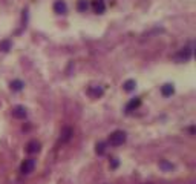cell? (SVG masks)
<instances>
[{
	"label": "cell",
	"instance_id": "cell-1",
	"mask_svg": "<svg viewBox=\"0 0 196 184\" xmlns=\"http://www.w3.org/2000/svg\"><path fill=\"white\" fill-rule=\"evenodd\" d=\"M126 138H127V135L124 130H115L109 135V143H110V146H121L126 141Z\"/></svg>",
	"mask_w": 196,
	"mask_h": 184
},
{
	"label": "cell",
	"instance_id": "cell-2",
	"mask_svg": "<svg viewBox=\"0 0 196 184\" xmlns=\"http://www.w3.org/2000/svg\"><path fill=\"white\" fill-rule=\"evenodd\" d=\"M34 166H36V161L32 160V158H28V160H25L22 166H20V170H22V173H31L32 170H34Z\"/></svg>",
	"mask_w": 196,
	"mask_h": 184
},
{
	"label": "cell",
	"instance_id": "cell-3",
	"mask_svg": "<svg viewBox=\"0 0 196 184\" xmlns=\"http://www.w3.org/2000/svg\"><path fill=\"white\" fill-rule=\"evenodd\" d=\"M54 11H55L57 14H66V11H68L66 2H65V0H57V2L54 3Z\"/></svg>",
	"mask_w": 196,
	"mask_h": 184
},
{
	"label": "cell",
	"instance_id": "cell-4",
	"mask_svg": "<svg viewBox=\"0 0 196 184\" xmlns=\"http://www.w3.org/2000/svg\"><path fill=\"white\" fill-rule=\"evenodd\" d=\"M190 57H192V49L184 48L182 51H179L178 54H176V60H179V61H187V60H190Z\"/></svg>",
	"mask_w": 196,
	"mask_h": 184
},
{
	"label": "cell",
	"instance_id": "cell-5",
	"mask_svg": "<svg viewBox=\"0 0 196 184\" xmlns=\"http://www.w3.org/2000/svg\"><path fill=\"white\" fill-rule=\"evenodd\" d=\"M40 150V143L37 141V140H32V141H29L28 144H26V152L28 153H31V155H34Z\"/></svg>",
	"mask_w": 196,
	"mask_h": 184
},
{
	"label": "cell",
	"instance_id": "cell-6",
	"mask_svg": "<svg viewBox=\"0 0 196 184\" xmlns=\"http://www.w3.org/2000/svg\"><path fill=\"white\" fill-rule=\"evenodd\" d=\"M26 115H28V112H26V109H25L23 106H16V108L12 109V117H14V118L22 120V118H25Z\"/></svg>",
	"mask_w": 196,
	"mask_h": 184
},
{
	"label": "cell",
	"instance_id": "cell-7",
	"mask_svg": "<svg viewBox=\"0 0 196 184\" xmlns=\"http://www.w3.org/2000/svg\"><path fill=\"white\" fill-rule=\"evenodd\" d=\"M72 135H74L72 128H69V126L63 128V130H61V143H68V141L72 138Z\"/></svg>",
	"mask_w": 196,
	"mask_h": 184
},
{
	"label": "cell",
	"instance_id": "cell-8",
	"mask_svg": "<svg viewBox=\"0 0 196 184\" xmlns=\"http://www.w3.org/2000/svg\"><path fill=\"white\" fill-rule=\"evenodd\" d=\"M92 6H93V11H95L97 14H103V12L106 11V5H104L103 0H93Z\"/></svg>",
	"mask_w": 196,
	"mask_h": 184
},
{
	"label": "cell",
	"instance_id": "cell-9",
	"mask_svg": "<svg viewBox=\"0 0 196 184\" xmlns=\"http://www.w3.org/2000/svg\"><path fill=\"white\" fill-rule=\"evenodd\" d=\"M88 94L92 98H98V97L103 95V88H100V86H90L89 89H88Z\"/></svg>",
	"mask_w": 196,
	"mask_h": 184
},
{
	"label": "cell",
	"instance_id": "cell-10",
	"mask_svg": "<svg viewBox=\"0 0 196 184\" xmlns=\"http://www.w3.org/2000/svg\"><path fill=\"white\" fill-rule=\"evenodd\" d=\"M140 104H141V100H140V98H132V100H130V101L127 103V106H126V110H127V112H132L133 109H136V108H138Z\"/></svg>",
	"mask_w": 196,
	"mask_h": 184
},
{
	"label": "cell",
	"instance_id": "cell-11",
	"mask_svg": "<svg viewBox=\"0 0 196 184\" xmlns=\"http://www.w3.org/2000/svg\"><path fill=\"white\" fill-rule=\"evenodd\" d=\"M173 92H175V88H173V85H170V83H167V85H164V86L161 88V94H162L164 97H170Z\"/></svg>",
	"mask_w": 196,
	"mask_h": 184
},
{
	"label": "cell",
	"instance_id": "cell-12",
	"mask_svg": "<svg viewBox=\"0 0 196 184\" xmlns=\"http://www.w3.org/2000/svg\"><path fill=\"white\" fill-rule=\"evenodd\" d=\"M135 86H136V83H135V80H127L124 85H123V89L126 92H132L135 89Z\"/></svg>",
	"mask_w": 196,
	"mask_h": 184
},
{
	"label": "cell",
	"instance_id": "cell-13",
	"mask_svg": "<svg viewBox=\"0 0 196 184\" xmlns=\"http://www.w3.org/2000/svg\"><path fill=\"white\" fill-rule=\"evenodd\" d=\"M23 81L22 80H14V81H11V89L12 91H16V92H18V91H22L23 89Z\"/></svg>",
	"mask_w": 196,
	"mask_h": 184
},
{
	"label": "cell",
	"instance_id": "cell-14",
	"mask_svg": "<svg viewBox=\"0 0 196 184\" xmlns=\"http://www.w3.org/2000/svg\"><path fill=\"white\" fill-rule=\"evenodd\" d=\"M88 8H89V3H88L86 0H78V3H77V9H78V11L86 12V11H88Z\"/></svg>",
	"mask_w": 196,
	"mask_h": 184
},
{
	"label": "cell",
	"instance_id": "cell-15",
	"mask_svg": "<svg viewBox=\"0 0 196 184\" xmlns=\"http://www.w3.org/2000/svg\"><path fill=\"white\" fill-rule=\"evenodd\" d=\"M95 152H97L98 155H103V153L106 152V143H103V141L97 143V146H95Z\"/></svg>",
	"mask_w": 196,
	"mask_h": 184
},
{
	"label": "cell",
	"instance_id": "cell-16",
	"mask_svg": "<svg viewBox=\"0 0 196 184\" xmlns=\"http://www.w3.org/2000/svg\"><path fill=\"white\" fill-rule=\"evenodd\" d=\"M9 48H11V41L9 40H3V41H0V51H9Z\"/></svg>",
	"mask_w": 196,
	"mask_h": 184
},
{
	"label": "cell",
	"instance_id": "cell-17",
	"mask_svg": "<svg viewBox=\"0 0 196 184\" xmlns=\"http://www.w3.org/2000/svg\"><path fill=\"white\" fill-rule=\"evenodd\" d=\"M160 166L162 167V169H173V166L172 164H169V163H165V161H161Z\"/></svg>",
	"mask_w": 196,
	"mask_h": 184
},
{
	"label": "cell",
	"instance_id": "cell-18",
	"mask_svg": "<svg viewBox=\"0 0 196 184\" xmlns=\"http://www.w3.org/2000/svg\"><path fill=\"white\" fill-rule=\"evenodd\" d=\"M110 167H112V169H115V167H118V160H117V158H113V160L110 161Z\"/></svg>",
	"mask_w": 196,
	"mask_h": 184
}]
</instances>
